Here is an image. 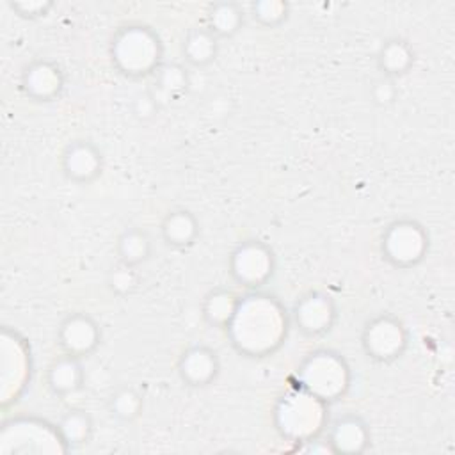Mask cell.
<instances>
[{
    "label": "cell",
    "instance_id": "obj_1",
    "mask_svg": "<svg viewBox=\"0 0 455 455\" xmlns=\"http://www.w3.org/2000/svg\"><path fill=\"white\" fill-rule=\"evenodd\" d=\"M290 323V315L275 297L254 291L240 299L226 334L240 354L265 357L283 345Z\"/></svg>",
    "mask_w": 455,
    "mask_h": 455
},
{
    "label": "cell",
    "instance_id": "obj_2",
    "mask_svg": "<svg viewBox=\"0 0 455 455\" xmlns=\"http://www.w3.org/2000/svg\"><path fill=\"white\" fill-rule=\"evenodd\" d=\"M112 66L126 78H151L165 62L164 43L158 32L146 23H126L119 27L108 46Z\"/></svg>",
    "mask_w": 455,
    "mask_h": 455
},
{
    "label": "cell",
    "instance_id": "obj_3",
    "mask_svg": "<svg viewBox=\"0 0 455 455\" xmlns=\"http://www.w3.org/2000/svg\"><path fill=\"white\" fill-rule=\"evenodd\" d=\"M299 387L323 400L325 403L341 398L350 387V368L332 350L309 352L297 368Z\"/></svg>",
    "mask_w": 455,
    "mask_h": 455
},
{
    "label": "cell",
    "instance_id": "obj_4",
    "mask_svg": "<svg viewBox=\"0 0 455 455\" xmlns=\"http://www.w3.org/2000/svg\"><path fill=\"white\" fill-rule=\"evenodd\" d=\"M430 236L427 228L411 217L391 220L380 235L379 249L386 263L398 270H409L419 265L428 254Z\"/></svg>",
    "mask_w": 455,
    "mask_h": 455
},
{
    "label": "cell",
    "instance_id": "obj_5",
    "mask_svg": "<svg viewBox=\"0 0 455 455\" xmlns=\"http://www.w3.org/2000/svg\"><path fill=\"white\" fill-rule=\"evenodd\" d=\"M228 272L236 284L258 291L275 274V254L267 242L258 238L242 240L229 252Z\"/></svg>",
    "mask_w": 455,
    "mask_h": 455
},
{
    "label": "cell",
    "instance_id": "obj_6",
    "mask_svg": "<svg viewBox=\"0 0 455 455\" xmlns=\"http://www.w3.org/2000/svg\"><path fill=\"white\" fill-rule=\"evenodd\" d=\"M361 347L368 359L389 364L403 355L409 347V331L393 313H379L366 320Z\"/></svg>",
    "mask_w": 455,
    "mask_h": 455
},
{
    "label": "cell",
    "instance_id": "obj_7",
    "mask_svg": "<svg viewBox=\"0 0 455 455\" xmlns=\"http://www.w3.org/2000/svg\"><path fill=\"white\" fill-rule=\"evenodd\" d=\"M338 320V306L334 299L318 290H311L300 295L291 311L290 322L306 338L325 336Z\"/></svg>",
    "mask_w": 455,
    "mask_h": 455
},
{
    "label": "cell",
    "instance_id": "obj_8",
    "mask_svg": "<svg viewBox=\"0 0 455 455\" xmlns=\"http://www.w3.org/2000/svg\"><path fill=\"white\" fill-rule=\"evenodd\" d=\"M101 325L85 311L68 313L57 327V343L60 352L76 357H89L101 343Z\"/></svg>",
    "mask_w": 455,
    "mask_h": 455
},
{
    "label": "cell",
    "instance_id": "obj_9",
    "mask_svg": "<svg viewBox=\"0 0 455 455\" xmlns=\"http://www.w3.org/2000/svg\"><path fill=\"white\" fill-rule=\"evenodd\" d=\"M105 167L101 149L89 139L69 140L60 153V171L75 185L94 183Z\"/></svg>",
    "mask_w": 455,
    "mask_h": 455
},
{
    "label": "cell",
    "instance_id": "obj_10",
    "mask_svg": "<svg viewBox=\"0 0 455 455\" xmlns=\"http://www.w3.org/2000/svg\"><path fill=\"white\" fill-rule=\"evenodd\" d=\"M20 87L32 101H53L64 91V71L52 59H34L23 68Z\"/></svg>",
    "mask_w": 455,
    "mask_h": 455
},
{
    "label": "cell",
    "instance_id": "obj_11",
    "mask_svg": "<svg viewBox=\"0 0 455 455\" xmlns=\"http://www.w3.org/2000/svg\"><path fill=\"white\" fill-rule=\"evenodd\" d=\"M176 368L185 386L206 387L213 384L220 373V357L210 345L192 343L180 354Z\"/></svg>",
    "mask_w": 455,
    "mask_h": 455
},
{
    "label": "cell",
    "instance_id": "obj_12",
    "mask_svg": "<svg viewBox=\"0 0 455 455\" xmlns=\"http://www.w3.org/2000/svg\"><path fill=\"white\" fill-rule=\"evenodd\" d=\"M323 437L331 448V453L359 455L368 450L371 432L363 416L355 412H345L327 425Z\"/></svg>",
    "mask_w": 455,
    "mask_h": 455
},
{
    "label": "cell",
    "instance_id": "obj_13",
    "mask_svg": "<svg viewBox=\"0 0 455 455\" xmlns=\"http://www.w3.org/2000/svg\"><path fill=\"white\" fill-rule=\"evenodd\" d=\"M201 233L197 215L188 208L169 210L160 220V236L167 247L183 251L192 247Z\"/></svg>",
    "mask_w": 455,
    "mask_h": 455
},
{
    "label": "cell",
    "instance_id": "obj_14",
    "mask_svg": "<svg viewBox=\"0 0 455 455\" xmlns=\"http://www.w3.org/2000/svg\"><path fill=\"white\" fill-rule=\"evenodd\" d=\"M85 382L84 359L64 354L57 355L46 370V386L55 396H69L78 393Z\"/></svg>",
    "mask_w": 455,
    "mask_h": 455
},
{
    "label": "cell",
    "instance_id": "obj_15",
    "mask_svg": "<svg viewBox=\"0 0 455 455\" xmlns=\"http://www.w3.org/2000/svg\"><path fill=\"white\" fill-rule=\"evenodd\" d=\"M190 75L185 64L180 62H164L155 75L151 76L149 91L156 96L160 105L178 101L188 92Z\"/></svg>",
    "mask_w": 455,
    "mask_h": 455
},
{
    "label": "cell",
    "instance_id": "obj_16",
    "mask_svg": "<svg viewBox=\"0 0 455 455\" xmlns=\"http://www.w3.org/2000/svg\"><path fill=\"white\" fill-rule=\"evenodd\" d=\"M414 48L403 37H389L386 39L377 52V68L386 78H400L407 75L414 66Z\"/></svg>",
    "mask_w": 455,
    "mask_h": 455
},
{
    "label": "cell",
    "instance_id": "obj_17",
    "mask_svg": "<svg viewBox=\"0 0 455 455\" xmlns=\"http://www.w3.org/2000/svg\"><path fill=\"white\" fill-rule=\"evenodd\" d=\"M219 50V37L213 32H210L204 25L190 28L181 43L183 60L192 68H206L212 62H215Z\"/></svg>",
    "mask_w": 455,
    "mask_h": 455
},
{
    "label": "cell",
    "instance_id": "obj_18",
    "mask_svg": "<svg viewBox=\"0 0 455 455\" xmlns=\"http://www.w3.org/2000/svg\"><path fill=\"white\" fill-rule=\"evenodd\" d=\"M240 299L242 297L229 288H224V286L212 288L204 295V300L201 304L204 322L213 329L226 331L238 309Z\"/></svg>",
    "mask_w": 455,
    "mask_h": 455
},
{
    "label": "cell",
    "instance_id": "obj_19",
    "mask_svg": "<svg viewBox=\"0 0 455 455\" xmlns=\"http://www.w3.org/2000/svg\"><path fill=\"white\" fill-rule=\"evenodd\" d=\"M116 254L117 261L140 267L153 254V238L148 229L140 226L124 228L116 240Z\"/></svg>",
    "mask_w": 455,
    "mask_h": 455
},
{
    "label": "cell",
    "instance_id": "obj_20",
    "mask_svg": "<svg viewBox=\"0 0 455 455\" xmlns=\"http://www.w3.org/2000/svg\"><path fill=\"white\" fill-rule=\"evenodd\" d=\"M243 21H245L243 7L238 2L222 0V2H212L208 5L204 27L210 32H213L219 37V41H222L238 34V30L243 27Z\"/></svg>",
    "mask_w": 455,
    "mask_h": 455
},
{
    "label": "cell",
    "instance_id": "obj_21",
    "mask_svg": "<svg viewBox=\"0 0 455 455\" xmlns=\"http://www.w3.org/2000/svg\"><path fill=\"white\" fill-rule=\"evenodd\" d=\"M55 425L62 443L69 451L87 444L94 434V419L91 412L82 407L68 409Z\"/></svg>",
    "mask_w": 455,
    "mask_h": 455
},
{
    "label": "cell",
    "instance_id": "obj_22",
    "mask_svg": "<svg viewBox=\"0 0 455 455\" xmlns=\"http://www.w3.org/2000/svg\"><path fill=\"white\" fill-rule=\"evenodd\" d=\"M107 411L119 423H133L144 411V396L135 386L121 384L110 393Z\"/></svg>",
    "mask_w": 455,
    "mask_h": 455
},
{
    "label": "cell",
    "instance_id": "obj_23",
    "mask_svg": "<svg viewBox=\"0 0 455 455\" xmlns=\"http://www.w3.org/2000/svg\"><path fill=\"white\" fill-rule=\"evenodd\" d=\"M142 283L139 267H132L117 261L107 274V288L114 297L124 299L133 295Z\"/></svg>",
    "mask_w": 455,
    "mask_h": 455
},
{
    "label": "cell",
    "instance_id": "obj_24",
    "mask_svg": "<svg viewBox=\"0 0 455 455\" xmlns=\"http://www.w3.org/2000/svg\"><path fill=\"white\" fill-rule=\"evenodd\" d=\"M249 7L254 21L265 28H275L290 16V4L283 0H259L252 2Z\"/></svg>",
    "mask_w": 455,
    "mask_h": 455
},
{
    "label": "cell",
    "instance_id": "obj_25",
    "mask_svg": "<svg viewBox=\"0 0 455 455\" xmlns=\"http://www.w3.org/2000/svg\"><path fill=\"white\" fill-rule=\"evenodd\" d=\"M370 98L377 107H389L396 101L398 98V87H396V80L393 78H386L380 76L379 80H375L370 87Z\"/></svg>",
    "mask_w": 455,
    "mask_h": 455
},
{
    "label": "cell",
    "instance_id": "obj_26",
    "mask_svg": "<svg viewBox=\"0 0 455 455\" xmlns=\"http://www.w3.org/2000/svg\"><path fill=\"white\" fill-rule=\"evenodd\" d=\"M162 105L160 101L156 100V96L148 89L140 91L135 98H133V103H132V112L133 116L139 119V121H149L153 119L158 112H160Z\"/></svg>",
    "mask_w": 455,
    "mask_h": 455
},
{
    "label": "cell",
    "instance_id": "obj_27",
    "mask_svg": "<svg viewBox=\"0 0 455 455\" xmlns=\"http://www.w3.org/2000/svg\"><path fill=\"white\" fill-rule=\"evenodd\" d=\"M9 7L21 18L36 20L46 16V12L53 7V2H9Z\"/></svg>",
    "mask_w": 455,
    "mask_h": 455
}]
</instances>
